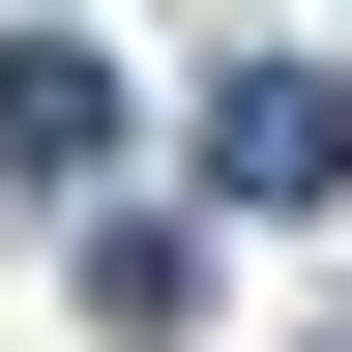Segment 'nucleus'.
I'll return each mask as SVG.
<instances>
[{
  "mask_svg": "<svg viewBox=\"0 0 352 352\" xmlns=\"http://www.w3.org/2000/svg\"><path fill=\"white\" fill-rule=\"evenodd\" d=\"M118 147V88H88V30H0V176H88Z\"/></svg>",
  "mask_w": 352,
  "mask_h": 352,
  "instance_id": "2",
  "label": "nucleus"
},
{
  "mask_svg": "<svg viewBox=\"0 0 352 352\" xmlns=\"http://www.w3.org/2000/svg\"><path fill=\"white\" fill-rule=\"evenodd\" d=\"M206 206H352V88L323 59H206Z\"/></svg>",
  "mask_w": 352,
  "mask_h": 352,
  "instance_id": "1",
  "label": "nucleus"
},
{
  "mask_svg": "<svg viewBox=\"0 0 352 352\" xmlns=\"http://www.w3.org/2000/svg\"><path fill=\"white\" fill-rule=\"evenodd\" d=\"M88 323H118V352H176V323H206V235H176V206H118V235H88Z\"/></svg>",
  "mask_w": 352,
  "mask_h": 352,
  "instance_id": "3",
  "label": "nucleus"
}]
</instances>
